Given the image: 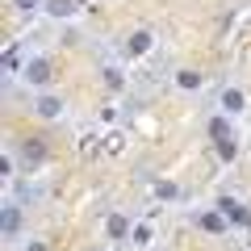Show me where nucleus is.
<instances>
[{
  "mask_svg": "<svg viewBox=\"0 0 251 251\" xmlns=\"http://www.w3.org/2000/svg\"><path fill=\"white\" fill-rule=\"evenodd\" d=\"M209 134H214V143H218V138H230V130H226L222 117H214V122H209Z\"/></svg>",
  "mask_w": 251,
  "mask_h": 251,
  "instance_id": "obj_11",
  "label": "nucleus"
},
{
  "mask_svg": "<svg viewBox=\"0 0 251 251\" xmlns=\"http://www.w3.org/2000/svg\"><path fill=\"white\" fill-rule=\"evenodd\" d=\"M46 9H50L54 17H72V13H75V0H46Z\"/></svg>",
  "mask_w": 251,
  "mask_h": 251,
  "instance_id": "obj_7",
  "label": "nucleus"
},
{
  "mask_svg": "<svg viewBox=\"0 0 251 251\" xmlns=\"http://www.w3.org/2000/svg\"><path fill=\"white\" fill-rule=\"evenodd\" d=\"M234 151H239V147H234L230 138H218V155H222V159H234Z\"/></svg>",
  "mask_w": 251,
  "mask_h": 251,
  "instance_id": "obj_12",
  "label": "nucleus"
},
{
  "mask_svg": "<svg viewBox=\"0 0 251 251\" xmlns=\"http://www.w3.org/2000/svg\"><path fill=\"white\" fill-rule=\"evenodd\" d=\"M25 80H29V84H38V88H42V84H50V80H54L50 59H34V63H25Z\"/></svg>",
  "mask_w": 251,
  "mask_h": 251,
  "instance_id": "obj_2",
  "label": "nucleus"
},
{
  "mask_svg": "<svg viewBox=\"0 0 251 251\" xmlns=\"http://www.w3.org/2000/svg\"><path fill=\"white\" fill-rule=\"evenodd\" d=\"M25 251H46V243H29V247Z\"/></svg>",
  "mask_w": 251,
  "mask_h": 251,
  "instance_id": "obj_15",
  "label": "nucleus"
},
{
  "mask_svg": "<svg viewBox=\"0 0 251 251\" xmlns=\"http://www.w3.org/2000/svg\"><path fill=\"white\" fill-rule=\"evenodd\" d=\"M17 226H21V209L4 205V234H17Z\"/></svg>",
  "mask_w": 251,
  "mask_h": 251,
  "instance_id": "obj_6",
  "label": "nucleus"
},
{
  "mask_svg": "<svg viewBox=\"0 0 251 251\" xmlns=\"http://www.w3.org/2000/svg\"><path fill=\"white\" fill-rule=\"evenodd\" d=\"M42 159H46V138H25V143H21V163H25V172L38 168Z\"/></svg>",
  "mask_w": 251,
  "mask_h": 251,
  "instance_id": "obj_1",
  "label": "nucleus"
},
{
  "mask_svg": "<svg viewBox=\"0 0 251 251\" xmlns=\"http://www.w3.org/2000/svg\"><path fill=\"white\" fill-rule=\"evenodd\" d=\"M109 234H113V239H122V234H126V218H109Z\"/></svg>",
  "mask_w": 251,
  "mask_h": 251,
  "instance_id": "obj_13",
  "label": "nucleus"
},
{
  "mask_svg": "<svg viewBox=\"0 0 251 251\" xmlns=\"http://www.w3.org/2000/svg\"><path fill=\"white\" fill-rule=\"evenodd\" d=\"M75 4H88V0H75Z\"/></svg>",
  "mask_w": 251,
  "mask_h": 251,
  "instance_id": "obj_16",
  "label": "nucleus"
},
{
  "mask_svg": "<svg viewBox=\"0 0 251 251\" xmlns=\"http://www.w3.org/2000/svg\"><path fill=\"white\" fill-rule=\"evenodd\" d=\"M201 226H205L209 234H222L226 230V214H205V218H201Z\"/></svg>",
  "mask_w": 251,
  "mask_h": 251,
  "instance_id": "obj_8",
  "label": "nucleus"
},
{
  "mask_svg": "<svg viewBox=\"0 0 251 251\" xmlns=\"http://www.w3.org/2000/svg\"><path fill=\"white\" fill-rule=\"evenodd\" d=\"M130 50H134V54L151 50V34H134V38H130Z\"/></svg>",
  "mask_w": 251,
  "mask_h": 251,
  "instance_id": "obj_9",
  "label": "nucleus"
},
{
  "mask_svg": "<svg viewBox=\"0 0 251 251\" xmlns=\"http://www.w3.org/2000/svg\"><path fill=\"white\" fill-rule=\"evenodd\" d=\"M222 109H226V113H239V109H243V92L239 88H226L222 92Z\"/></svg>",
  "mask_w": 251,
  "mask_h": 251,
  "instance_id": "obj_4",
  "label": "nucleus"
},
{
  "mask_svg": "<svg viewBox=\"0 0 251 251\" xmlns=\"http://www.w3.org/2000/svg\"><path fill=\"white\" fill-rule=\"evenodd\" d=\"M176 80H180V88H201V75L197 72H180Z\"/></svg>",
  "mask_w": 251,
  "mask_h": 251,
  "instance_id": "obj_10",
  "label": "nucleus"
},
{
  "mask_svg": "<svg viewBox=\"0 0 251 251\" xmlns=\"http://www.w3.org/2000/svg\"><path fill=\"white\" fill-rule=\"evenodd\" d=\"M218 209H222V214L230 218V222H239V226H247V222H251V214L239 205V201H230V197H222V205H218Z\"/></svg>",
  "mask_w": 251,
  "mask_h": 251,
  "instance_id": "obj_3",
  "label": "nucleus"
},
{
  "mask_svg": "<svg viewBox=\"0 0 251 251\" xmlns=\"http://www.w3.org/2000/svg\"><path fill=\"white\" fill-rule=\"evenodd\" d=\"M13 4H17L21 13H34V4H38V0H13Z\"/></svg>",
  "mask_w": 251,
  "mask_h": 251,
  "instance_id": "obj_14",
  "label": "nucleus"
},
{
  "mask_svg": "<svg viewBox=\"0 0 251 251\" xmlns=\"http://www.w3.org/2000/svg\"><path fill=\"white\" fill-rule=\"evenodd\" d=\"M38 113H42V117H59L63 113V100L59 97H42V100H38Z\"/></svg>",
  "mask_w": 251,
  "mask_h": 251,
  "instance_id": "obj_5",
  "label": "nucleus"
}]
</instances>
